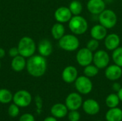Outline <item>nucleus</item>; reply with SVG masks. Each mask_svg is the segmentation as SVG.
Here are the masks:
<instances>
[{"instance_id": "obj_1", "label": "nucleus", "mask_w": 122, "mask_h": 121, "mask_svg": "<svg viewBox=\"0 0 122 121\" xmlns=\"http://www.w3.org/2000/svg\"><path fill=\"white\" fill-rule=\"evenodd\" d=\"M27 72L31 76L39 78L44 75L47 68L45 57L41 55H33L26 61Z\"/></svg>"}, {"instance_id": "obj_2", "label": "nucleus", "mask_w": 122, "mask_h": 121, "mask_svg": "<svg viewBox=\"0 0 122 121\" xmlns=\"http://www.w3.org/2000/svg\"><path fill=\"white\" fill-rule=\"evenodd\" d=\"M17 48L19 55L24 58H29L36 51V44L31 37L24 36L19 40Z\"/></svg>"}, {"instance_id": "obj_3", "label": "nucleus", "mask_w": 122, "mask_h": 121, "mask_svg": "<svg viewBox=\"0 0 122 121\" xmlns=\"http://www.w3.org/2000/svg\"><path fill=\"white\" fill-rule=\"evenodd\" d=\"M88 22L80 15L74 16L69 21V28L74 35H82L88 29Z\"/></svg>"}, {"instance_id": "obj_4", "label": "nucleus", "mask_w": 122, "mask_h": 121, "mask_svg": "<svg viewBox=\"0 0 122 121\" xmlns=\"http://www.w3.org/2000/svg\"><path fill=\"white\" fill-rule=\"evenodd\" d=\"M79 39L74 34H64L59 40V46L66 51H74L79 47Z\"/></svg>"}, {"instance_id": "obj_5", "label": "nucleus", "mask_w": 122, "mask_h": 121, "mask_svg": "<svg viewBox=\"0 0 122 121\" xmlns=\"http://www.w3.org/2000/svg\"><path fill=\"white\" fill-rule=\"evenodd\" d=\"M99 21L100 24L107 29H112L117 23V16L113 10L105 9L100 14H99Z\"/></svg>"}, {"instance_id": "obj_6", "label": "nucleus", "mask_w": 122, "mask_h": 121, "mask_svg": "<svg viewBox=\"0 0 122 121\" xmlns=\"http://www.w3.org/2000/svg\"><path fill=\"white\" fill-rule=\"evenodd\" d=\"M75 88L76 91L83 95H87L90 93L93 89V83L90 78L86 76H78L74 82Z\"/></svg>"}, {"instance_id": "obj_7", "label": "nucleus", "mask_w": 122, "mask_h": 121, "mask_svg": "<svg viewBox=\"0 0 122 121\" xmlns=\"http://www.w3.org/2000/svg\"><path fill=\"white\" fill-rule=\"evenodd\" d=\"M13 102L19 108H26L29 106L32 101L31 93L26 90H20L13 95Z\"/></svg>"}, {"instance_id": "obj_8", "label": "nucleus", "mask_w": 122, "mask_h": 121, "mask_svg": "<svg viewBox=\"0 0 122 121\" xmlns=\"http://www.w3.org/2000/svg\"><path fill=\"white\" fill-rule=\"evenodd\" d=\"M94 54L93 52L88 49L86 47L79 49L76 55L77 63L81 66H86L93 62Z\"/></svg>"}, {"instance_id": "obj_9", "label": "nucleus", "mask_w": 122, "mask_h": 121, "mask_svg": "<svg viewBox=\"0 0 122 121\" xmlns=\"http://www.w3.org/2000/svg\"><path fill=\"white\" fill-rule=\"evenodd\" d=\"M83 104L81 96L78 93H69L65 100V105L69 111H78Z\"/></svg>"}, {"instance_id": "obj_10", "label": "nucleus", "mask_w": 122, "mask_h": 121, "mask_svg": "<svg viewBox=\"0 0 122 121\" xmlns=\"http://www.w3.org/2000/svg\"><path fill=\"white\" fill-rule=\"evenodd\" d=\"M93 62L94 65L99 69L105 68L110 62V56L104 50H99L94 54Z\"/></svg>"}, {"instance_id": "obj_11", "label": "nucleus", "mask_w": 122, "mask_h": 121, "mask_svg": "<svg viewBox=\"0 0 122 121\" xmlns=\"http://www.w3.org/2000/svg\"><path fill=\"white\" fill-rule=\"evenodd\" d=\"M72 14L69 7L60 6L54 12V18L57 22L66 23L70 21L72 17Z\"/></svg>"}, {"instance_id": "obj_12", "label": "nucleus", "mask_w": 122, "mask_h": 121, "mask_svg": "<svg viewBox=\"0 0 122 121\" xmlns=\"http://www.w3.org/2000/svg\"><path fill=\"white\" fill-rule=\"evenodd\" d=\"M82 108L84 111L90 116H94L99 113L100 111L99 103L94 99L89 98L83 102Z\"/></svg>"}, {"instance_id": "obj_13", "label": "nucleus", "mask_w": 122, "mask_h": 121, "mask_svg": "<svg viewBox=\"0 0 122 121\" xmlns=\"http://www.w3.org/2000/svg\"><path fill=\"white\" fill-rule=\"evenodd\" d=\"M62 80L66 83H72L75 82L78 78V71L75 66H68L65 67L61 73Z\"/></svg>"}, {"instance_id": "obj_14", "label": "nucleus", "mask_w": 122, "mask_h": 121, "mask_svg": "<svg viewBox=\"0 0 122 121\" xmlns=\"http://www.w3.org/2000/svg\"><path fill=\"white\" fill-rule=\"evenodd\" d=\"M105 76L109 81H115L119 80L122 76V67L117 64H113L107 66L105 69Z\"/></svg>"}, {"instance_id": "obj_15", "label": "nucleus", "mask_w": 122, "mask_h": 121, "mask_svg": "<svg viewBox=\"0 0 122 121\" xmlns=\"http://www.w3.org/2000/svg\"><path fill=\"white\" fill-rule=\"evenodd\" d=\"M86 7L91 14L99 15L105 9L106 4L104 0H89Z\"/></svg>"}, {"instance_id": "obj_16", "label": "nucleus", "mask_w": 122, "mask_h": 121, "mask_svg": "<svg viewBox=\"0 0 122 121\" xmlns=\"http://www.w3.org/2000/svg\"><path fill=\"white\" fill-rule=\"evenodd\" d=\"M121 39L118 34L112 33L107 35L104 39V45L109 51H114L120 45Z\"/></svg>"}, {"instance_id": "obj_17", "label": "nucleus", "mask_w": 122, "mask_h": 121, "mask_svg": "<svg viewBox=\"0 0 122 121\" xmlns=\"http://www.w3.org/2000/svg\"><path fill=\"white\" fill-rule=\"evenodd\" d=\"M90 35L92 39L102 41L104 39L107 35V29L102 24H97L92 28L90 31Z\"/></svg>"}, {"instance_id": "obj_18", "label": "nucleus", "mask_w": 122, "mask_h": 121, "mask_svg": "<svg viewBox=\"0 0 122 121\" xmlns=\"http://www.w3.org/2000/svg\"><path fill=\"white\" fill-rule=\"evenodd\" d=\"M68 108L65 104L56 103L51 108V116L56 118H63L68 114Z\"/></svg>"}, {"instance_id": "obj_19", "label": "nucleus", "mask_w": 122, "mask_h": 121, "mask_svg": "<svg viewBox=\"0 0 122 121\" xmlns=\"http://www.w3.org/2000/svg\"><path fill=\"white\" fill-rule=\"evenodd\" d=\"M53 51V46L51 43L48 39H43L41 40L38 45V51L39 55L47 57L51 55Z\"/></svg>"}, {"instance_id": "obj_20", "label": "nucleus", "mask_w": 122, "mask_h": 121, "mask_svg": "<svg viewBox=\"0 0 122 121\" xmlns=\"http://www.w3.org/2000/svg\"><path fill=\"white\" fill-rule=\"evenodd\" d=\"M11 66L12 69L16 72H20L23 71L26 66V61L25 58L21 55H18L12 58Z\"/></svg>"}, {"instance_id": "obj_21", "label": "nucleus", "mask_w": 122, "mask_h": 121, "mask_svg": "<svg viewBox=\"0 0 122 121\" xmlns=\"http://www.w3.org/2000/svg\"><path fill=\"white\" fill-rule=\"evenodd\" d=\"M105 118L107 121H122V110L118 107L109 108Z\"/></svg>"}, {"instance_id": "obj_22", "label": "nucleus", "mask_w": 122, "mask_h": 121, "mask_svg": "<svg viewBox=\"0 0 122 121\" xmlns=\"http://www.w3.org/2000/svg\"><path fill=\"white\" fill-rule=\"evenodd\" d=\"M51 32L54 39L59 40L65 34V27L61 23L57 22L52 26Z\"/></svg>"}, {"instance_id": "obj_23", "label": "nucleus", "mask_w": 122, "mask_h": 121, "mask_svg": "<svg viewBox=\"0 0 122 121\" xmlns=\"http://www.w3.org/2000/svg\"><path fill=\"white\" fill-rule=\"evenodd\" d=\"M119 102L120 99L117 93H111L108 95L105 100L106 105L109 108L117 107L119 104Z\"/></svg>"}, {"instance_id": "obj_24", "label": "nucleus", "mask_w": 122, "mask_h": 121, "mask_svg": "<svg viewBox=\"0 0 122 121\" xmlns=\"http://www.w3.org/2000/svg\"><path fill=\"white\" fill-rule=\"evenodd\" d=\"M13 100V94L11 92L6 88L0 89V103L3 104L9 103Z\"/></svg>"}, {"instance_id": "obj_25", "label": "nucleus", "mask_w": 122, "mask_h": 121, "mask_svg": "<svg viewBox=\"0 0 122 121\" xmlns=\"http://www.w3.org/2000/svg\"><path fill=\"white\" fill-rule=\"evenodd\" d=\"M69 8L71 12V14L74 16L80 15V14L82 12L83 6L81 3L78 0H73L69 6Z\"/></svg>"}, {"instance_id": "obj_26", "label": "nucleus", "mask_w": 122, "mask_h": 121, "mask_svg": "<svg viewBox=\"0 0 122 121\" xmlns=\"http://www.w3.org/2000/svg\"><path fill=\"white\" fill-rule=\"evenodd\" d=\"M99 68H97L95 65L89 64L84 67V76L89 78H92V77L96 76L99 73Z\"/></svg>"}, {"instance_id": "obj_27", "label": "nucleus", "mask_w": 122, "mask_h": 121, "mask_svg": "<svg viewBox=\"0 0 122 121\" xmlns=\"http://www.w3.org/2000/svg\"><path fill=\"white\" fill-rule=\"evenodd\" d=\"M112 59L115 64L122 68V46H119L113 51Z\"/></svg>"}, {"instance_id": "obj_28", "label": "nucleus", "mask_w": 122, "mask_h": 121, "mask_svg": "<svg viewBox=\"0 0 122 121\" xmlns=\"http://www.w3.org/2000/svg\"><path fill=\"white\" fill-rule=\"evenodd\" d=\"M8 114L11 118H16L19 114V107L15 103L11 104L8 108Z\"/></svg>"}, {"instance_id": "obj_29", "label": "nucleus", "mask_w": 122, "mask_h": 121, "mask_svg": "<svg viewBox=\"0 0 122 121\" xmlns=\"http://www.w3.org/2000/svg\"><path fill=\"white\" fill-rule=\"evenodd\" d=\"M99 41H98V40H96V39H90V40L87 42L86 47L88 49H89L91 51L94 52V51H95L97 50V48H99Z\"/></svg>"}, {"instance_id": "obj_30", "label": "nucleus", "mask_w": 122, "mask_h": 121, "mask_svg": "<svg viewBox=\"0 0 122 121\" xmlns=\"http://www.w3.org/2000/svg\"><path fill=\"white\" fill-rule=\"evenodd\" d=\"M67 115L69 121H79L81 118L80 113L77 111H69Z\"/></svg>"}, {"instance_id": "obj_31", "label": "nucleus", "mask_w": 122, "mask_h": 121, "mask_svg": "<svg viewBox=\"0 0 122 121\" xmlns=\"http://www.w3.org/2000/svg\"><path fill=\"white\" fill-rule=\"evenodd\" d=\"M19 121H35V118L31 113H24L21 116Z\"/></svg>"}, {"instance_id": "obj_32", "label": "nucleus", "mask_w": 122, "mask_h": 121, "mask_svg": "<svg viewBox=\"0 0 122 121\" xmlns=\"http://www.w3.org/2000/svg\"><path fill=\"white\" fill-rule=\"evenodd\" d=\"M9 56H11V58H14L18 55H19V50L17 47H12L9 50Z\"/></svg>"}, {"instance_id": "obj_33", "label": "nucleus", "mask_w": 122, "mask_h": 121, "mask_svg": "<svg viewBox=\"0 0 122 121\" xmlns=\"http://www.w3.org/2000/svg\"><path fill=\"white\" fill-rule=\"evenodd\" d=\"M35 102H36V105L37 106L38 111H40L41 108H42V100H41V98L39 96H36L35 97Z\"/></svg>"}, {"instance_id": "obj_34", "label": "nucleus", "mask_w": 122, "mask_h": 121, "mask_svg": "<svg viewBox=\"0 0 122 121\" xmlns=\"http://www.w3.org/2000/svg\"><path fill=\"white\" fill-rule=\"evenodd\" d=\"M121 88H122V86H121V84H120L119 83H118V82H114V83H113V85H112V88H113V90H114V91H116V92H118V91L121 89Z\"/></svg>"}, {"instance_id": "obj_35", "label": "nucleus", "mask_w": 122, "mask_h": 121, "mask_svg": "<svg viewBox=\"0 0 122 121\" xmlns=\"http://www.w3.org/2000/svg\"><path fill=\"white\" fill-rule=\"evenodd\" d=\"M43 121H57V118L54 116H48Z\"/></svg>"}, {"instance_id": "obj_36", "label": "nucleus", "mask_w": 122, "mask_h": 121, "mask_svg": "<svg viewBox=\"0 0 122 121\" xmlns=\"http://www.w3.org/2000/svg\"><path fill=\"white\" fill-rule=\"evenodd\" d=\"M6 55V52H5V50L2 48H0V59L1 58H3Z\"/></svg>"}, {"instance_id": "obj_37", "label": "nucleus", "mask_w": 122, "mask_h": 121, "mask_svg": "<svg viewBox=\"0 0 122 121\" xmlns=\"http://www.w3.org/2000/svg\"><path fill=\"white\" fill-rule=\"evenodd\" d=\"M117 95H118V96H119V98L120 99V101H122V86L121 89L117 92Z\"/></svg>"}, {"instance_id": "obj_38", "label": "nucleus", "mask_w": 122, "mask_h": 121, "mask_svg": "<svg viewBox=\"0 0 122 121\" xmlns=\"http://www.w3.org/2000/svg\"><path fill=\"white\" fill-rule=\"evenodd\" d=\"M0 68H1V62H0Z\"/></svg>"}, {"instance_id": "obj_39", "label": "nucleus", "mask_w": 122, "mask_h": 121, "mask_svg": "<svg viewBox=\"0 0 122 121\" xmlns=\"http://www.w3.org/2000/svg\"></svg>"}]
</instances>
